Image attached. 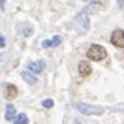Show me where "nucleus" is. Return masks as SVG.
Here are the masks:
<instances>
[{
    "label": "nucleus",
    "mask_w": 124,
    "mask_h": 124,
    "mask_svg": "<svg viewBox=\"0 0 124 124\" xmlns=\"http://www.w3.org/2000/svg\"><path fill=\"white\" fill-rule=\"evenodd\" d=\"M76 108H78V112L82 113V115H101L104 112V107L92 106V104H84V102L76 104Z\"/></svg>",
    "instance_id": "f257e3e1"
},
{
    "label": "nucleus",
    "mask_w": 124,
    "mask_h": 124,
    "mask_svg": "<svg viewBox=\"0 0 124 124\" xmlns=\"http://www.w3.org/2000/svg\"><path fill=\"white\" fill-rule=\"evenodd\" d=\"M87 56H88V59H92V61H102V59H106L107 51H106V48L101 46V45H92L87 51Z\"/></svg>",
    "instance_id": "f03ea898"
},
{
    "label": "nucleus",
    "mask_w": 124,
    "mask_h": 124,
    "mask_svg": "<svg viewBox=\"0 0 124 124\" xmlns=\"http://www.w3.org/2000/svg\"><path fill=\"white\" fill-rule=\"evenodd\" d=\"M110 42L115 46H119V48H124V31L123 30H115L110 36Z\"/></svg>",
    "instance_id": "7ed1b4c3"
},
{
    "label": "nucleus",
    "mask_w": 124,
    "mask_h": 124,
    "mask_svg": "<svg viewBox=\"0 0 124 124\" xmlns=\"http://www.w3.org/2000/svg\"><path fill=\"white\" fill-rule=\"evenodd\" d=\"M75 23L81 28V31H87V30H88V26H90L88 17H87V14H85L84 11H82V13H79V14H78L76 17H75Z\"/></svg>",
    "instance_id": "20e7f679"
},
{
    "label": "nucleus",
    "mask_w": 124,
    "mask_h": 124,
    "mask_svg": "<svg viewBox=\"0 0 124 124\" xmlns=\"http://www.w3.org/2000/svg\"><path fill=\"white\" fill-rule=\"evenodd\" d=\"M30 71L31 73H36V75H39V73H42L45 70V62L44 61H37V62H31V64L28 65Z\"/></svg>",
    "instance_id": "39448f33"
},
{
    "label": "nucleus",
    "mask_w": 124,
    "mask_h": 124,
    "mask_svg": "<svg viewBox=\"0 0 124 124\" xmlns=\"http://www.w3.org/2000/svg\"><path fill=\"white\" fill-rule=\"evenodd\" d=\"M78 71H79V75L81 76H88L92 73V67H90V64H87L85 61H81L79 62V65H78Z\"/></svg>",
    "instance_id": "423d86ee"
},
{
    "label": "nucleus",
    "mask_w": 124,
    "mask_h": 124,
    "mask_svg": "<svg viewBox=\"0 0 124 124\" xmlns=\"http://www.w3.org/2000/svg\"><path fill=\"white\" fill-rule=\"evenodd\" d=\"M61 40H62L61 36H54L51 40H44V42H42V46H44V48H48V46H56V45L61 44Z\"/></svg>",
    "instance_id": "0eeeda50"
},
{
    "label": "nucleus",
    "mask_w": 124,
    "mask_h": 124,
    "mask_svg": "<svg viewBox=\"0 0 124 124\" xmlns=\"http://www.w3.org/2000/svg\"><path fill=\"white\" fill-rule=\"evenodd\" d=\"M14 113H16L14 106H13V104H8L6 110H5V119H6V121H13V119H14Z\"/></svg>",
    "instance_id": "6e6552de"
},
{
    "label": "nucleus",
    "mask_w": 124,
    "mask_h": 124,
    "mask_svg": "<svg viewBox=\"0 0 124 124\" xmlns=\"http://www.w3.org/2000/svg\"><path fill=\"white\" fill-rule=\"evenodd\" d=\"M5 96L8 99H13L17 96V88L14 87V85H6V88H5Z\"/></svg>",
    "instance_id": "1a4fd4ad"
},
{
    "label": "nucleus",
    "mask_w": 124,
    "mask_h": 124,
    "mask_svg": "<svg viewBox=\"0 0 124 124\" xmlns=\"http://www.w3.org/2000/svg\"><path fill=\"white\" fill-rule=\"evenodd\" d=\"M22 78H23V79H25V81H26L28 84H31V85L37 82V78L34 76V75H33L31 71H23V73H22Z\"/></svg>",
    "instance_id": "9d476101"
},
{
    "label": "nucleus",
    "mask_w": 124,
    "mask_h": 124,
    "mask_svg": "<svg viewBox=\"0 0 124 124\" xmlns=\"http://www.w3.org/2000/svg\"><path fill=\"white\" fill-rule=\"evenodd\" d=\"M14 124H28V116L25 113H19L17 116H14Z\"/></svg>",
    "instance_id": "9b49d317"
},
{
    "label": "nucleus",
    "mask_w": 124,
    "mask_h": 124,
    "mask_svg": "<svg viewBox=\"0 0 124 124\" xmlns=\"http://www.w3.org/2000/svg\"><path fill=\"white\" fill-rule=\"evenodd\" d=\"M20 33H22V36H25V37L31 36V34H33V26H30V25H22Z\"/></svg>",
    "instance_id": "f8f14e48"
},
{
    "label": "nucleus",
    "mask_w": 124,
    "mask_h": 124,
    "mask_svg": "<svg viewBox=\"0 0 124 124\" xmlns=\"http://www.w3.org/2000/svg\"><path fill=\"white\" fill-rule=\"evenodd\" d=\"M42 106H44L45 108H51V107L54 106V101H53L51 98H46V99L42 101Z\"/></svg>",
    "instance_id": "ddd939ff"
},
{
    "label": "nucleus",
    "mask_w": 124,
    "mask_h": 124,
    "mask_svg": "<svg viewBox=\"0 0 124 124\" xmlns=\"http://www.w3.org/2000/svg\"><path fill=\"white\" fill-rule=\"evenodd\" d=\"M5 45H6V40H5V37H3V34L0 33V48H5Z\"/></svg>",
    "instance_id": "4468645a"
},
{
    "label": "nucleus",
    "mask_w": 124,
    "mask_h": 124,
    "mask_svg": "<svg viewBox=\"0 0 124 124\" xmlns=\"http://www.w3.org/2000/svg\"><path fill=\"white\" fill-rule=\"evenodd\" d=\"M87 2H88V3H92V5H98L101 0H87Z\"/></svg>",
    "instance_id": "2eb2a0df"
},
{
    "label": "nucleus",
    "mask_w": 124,
    "mask_h": 124,
    "mask_svg": "<svg viewBox=\"0 0 124 124\" xmlns=\"http://www.w3.org/2000/svg\"><path fill=\"white\" fill-rule=\"evenodd\" d=\"M118 6H119V8L124 6V0H118Z\"/></svg>",
    "instance_id": "dca6fc26"
},
{
    "label": "nucleus",
    "mask_w": 124,
    "mask_h": 124,
    "mask_svg": "<svg viewBox=\"0 0 124 124\" xmlns=\"http://www.w3.org/2000/svg\"><path fill=\"white\" fill-rule=\"evenodd\" d=\"M2 62H3V57H2V54H0V64H2Z\"/></svg>",
    "instance_id": "f3484780"
}]
</instances>
